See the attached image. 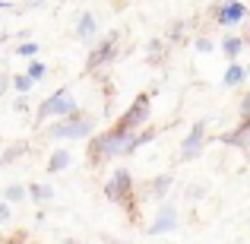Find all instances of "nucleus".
Wrapping results in <instances>:
<instances>
[{
    "mask_svg": "<svg viewBox=\"0 0 250 244\" xmlns=\"http://www.w3.org/2000/svg\"><path fill=\"white\" fill-rule=\"evenodd\" d=\"M244 80V70L238 67V64H234V67H228V73H225V83L228 86H234V83H241Z\"/></svg>",
    "mask_w": 250,
    "mask_h": 244,
    "instance_id": "12",
    "label": "nucleus"
},
{
    "mask_svg": "<svg viewBox=\"0 0 250 244\" xmlns=\"http://www.w3.org/2000/svg\"><path fill=\"white\" fill-rule=\"evenodd\" d=\"M203 136H206V124L196 121V124H193V130H190V136H187V143H184V149H181V159H196Z\"/></svg>",
    "mask_w": 250,
    "mask_h": 244,
    "instance_id": "4",
    "label": "nucleus"
},
{
    "mask_svg": "<svg viewBox=\"0 0 250 244\" xmlns=\"http://www.w3.org/2000/svg\"><path fill=\"white\" fill-rule=\"evenodd\" d=\"M19 153H25V146H10V149H6V153H3V162H6V165H10V162H13V159H16V155H19Z\"/></svg>",
    "mask_w": 250,
    "mask_h": 244,
    "instance_id": "16",
    "label": "nucleus"
},
{
    "mask_svg": "<svg viewBox=\"0 0 250 244\" xmlns=\"http://www.w3.org/2000/svg\"><path fill=\"white\" fill-rule=\"evenodd\" d=\"M241 16H244V6H241V3H228L225 6V10H222L219 13V19H222V22H225V25H231V22H238V19Z\"/></svg>",
    "mask_w": 250,
    "mask_h": 244,
    "instance_id": "8",
    "label": "nucleus"
},
{
    "mask_svg": "<svg viewBox=\"0 0 250 244\" xmlns=\"http://www.w3.org/2000/svg\"><path fill=\"white\" fill-rule=\"evenodd\" d=\"M149 57H155V61L162 57V44H159V42H155V44H149Z\"/></svg>",
    "mask_w": 250,
    "mask_h": 244,
    "instance_id": "20",
    "label": "nucleus"
},
{
    "mask_svg": "<svg viewBox=\"0 0 250 244\" xmlns=\"http://www.w3.org/2000/svg\"><path fill=\"white\" fill-rule=\"evenodd\" d=\"M196 48H200V51H209V48H212V42H209V38H200V42H196Z\"/></svg>",
    "mask_w": 250,
    "mask_h": 244,
    "instance_id": "21",
    "label": "nucleus"
},
{
    "mask_svg": "<svg viewBox=\"0 0 250 244\" xmlns=\"http://www.w3.org/2000/svg\"><path fill=\"white\" fill-rule=\"evenodd\" d=\"M32 197H35V200H51V187H44V184H32Z\"/></svg>",
    "mask_w": 250,
    "mask_h": 244,
    "instance_id": "13",
    "label": "nucleus"
},
{
    "mask_svg": "<svg viewBox=\"0 0 250 244\" xmlns=\"http://www.w3.org/2000/svg\"><path fill=\"white\" fill-rule=\"evenodd\" d=\"M127 194H130V171L117 168L114 177H111V184H108V197H111V200H124Z\"/></svg>",
    "mask_w": 250,
    "mask_h": 244,
    "instance_id": "5",
    "label": "nucleus"
},
{
    "mask_svg": "<svg viewBox=\"0 0 250 244\" xmlns=\"http://www.w3.org/2000/svg\"><path fill=\"white\" fill-rule=\"evenodd\" d=\"M111 51H114V38H108V42H104L98 51H92V57H89V70H95V67H102V64H108Z\"/></svg>",
    "mask_w": 250,
    "mask_h": 244,
    "instance_id": "7",
    "label": "nucleus"
},
{
    "mask_svg": "<svg viewBox=\"0 0 250 244\" xmlns=\"http://www.w3.org/2000/svg\"><path fill=\"white\" fill-rule=\"evenodd\" d=\"M92 32H95V19H92V16H83V22H80V38H92Z\"/></svg>",
    "mask_w": 250,
    "mask_h": 244,
    "instance_id": "11",
    "label": "nucleus"
},
{
    "mask_svg": "<svg viewBox=\"0 0 250 244\" xmlns=\"http://www.w3.org/2000/svg\"><path fill=\"white\" fill-rule=\"evenodd\" d=\"M13 86H16L19 92H29V89H32V76H16V80H13Z\"/></svg>",
    "mask_w": 250,
    "mask_h": 244,
    "instance_id": "15",
    "label": "nucleus"
},
{
    "mask_svg": "<svg viewBox=\"0 0 250 244\" xmlns=\"http://www.w3.org/2000/svg\"><path fill=\"white\" fill-rule=\"evenodd\" d=\"M42 73H44V67H42V64H32V67H29V76H32V80H38Z\"/></svg>",
    "mask_w": 250,
    "mask_h": 244,
    "instance_id": "19",
    "label": "nucleus"
},
{
    "mask_svg": "<svg viewBox=\"0 0 250 244\" xmlns=\"http://www.w3.org/2000/svg\"><path fill=\"white\" fill-rule=\"evenodd\" d=\"M244 121H247V124H250V95H247V98H244Z\"/></svg>",
    "mask_w": 250,
    "mask_h": 244,
    "instance_id": "22",
    "label": "nucleus"
},
{
    "mask_svg": "<svg viewBox=\"0 0 250 244\" xmlns=\"http://www.w3.org/2000/svg\"><path fill=\"white\" fill-rule=\"evenodd\" d=\"M67 162H70V155L61 149V153H54V155H51V162H48V171H61V168H67Z\"/></svg>",
    "mask_w": 250,
    "mask_h": 244,
    "instance_id": "10",
    "label": "nucleus"
},
{
    "mask_svg": "<svg viewBox=\"0 0 250 244\" xmlns=\"http://www.w3.org/2000/svg\"><path fill=\"white\" fill-rule=\"evenodd\" d=\"M48 114H76L73 92H70V89H57L54 95L42 105V117H48Z\"/></svg>",
    "mask_w": 250,
    "mask_h": 244,
    "instance_id": "1",
    "label": "nucleus"
},
{
    "mask_svg": "<svg viewBox=\"0 0 250 244\" xmlns=\"http://www.w3.org/2000/svg\"><path fill=\"white\" fill-rule=\"evenodd\" d=\"M146 114H149V98H146V95H136L133 108H130L127 114L121 117V124H117V127H121V130H133L136 124H143V121H146Z\"/></svg>",
    "mask_w": 250,
    "mask_h": 244,
    "instance_id": "3",
    "label": "nucleus"
},
{
    "mask_svg": "<svg viewBox=\"0 0 250 244\" xmlns=\"http://www.w3.org/2000/svg\"><path fill=\"white\" fill-rule=\"evenodd\" d=\"M241 44H244L241 38H228V42H225V54H228V57H234V54L241 51Z\"/></svg>",
    "mask_w": 250,
    "mask_h": 244,
    "instance_id": "14",
    "label": "nucleus"
},
{
    "mask_svg": "<svg viewBox=\"0 0 250 244\" xmlns=\"http://www.w3.org/2000/svg\"><path fill=\"white\" fill-rule=\"evenodd\" d=\"M35 51H38L35 44H32V42H25L22 48H19V54H22V57H32V54H35Z\"/></svg>",
    "mask_w": 250,
    "mask_h": 244,
    "instance_id": "18",
    "label": "nucleus"
},
{
    "mask_svg": "<svg viewBox=\"0 0 250 244\" xmlns=\"http://www.w3.org/2000/svg\"><path fill=\"white\" fill-rule=\"evenodd\" d=\"M168 187H171V177L162 175V177H155V184H152V190H149V194H152L155 200H162V197L168 194Z\"/></svg>",
    "mask_w": 250,
    "mask_h": 244,
    "instance_id": "9",
    "label": "nucleus"
},
{
    "mask_svg": "<svg viewBox=\"0 0 250 244\" xmlns=\"http://www.w3.org/2000/svg\"><path fill=\"white\" fill-rule=\"evenodd\" d=\"M63 244H80V241H63Z\"/></svg>",
    "mask_w": 250,
    "mask_h": 244,
    "instance_id": "23",
    "label": "nucleus"
},
{
    "mask_svg": "<svg viewBox=\"0 0 250 244\" xmlns=\"http://www.w3.org/2000/svg\"><path fill=\"white\" fill-rule=\"evenodd\" d=\"M89 133H92V121L89 117H76V114H70V121L51 127V136H57V140H63V136H89Z\"/></svg>",
    "mask_w": 250,
    "mask_h": 244,
    "instance_id": "2",
    "label": "nucleus"
},
{
    "mask_svg": "<svg viewBox=\"0 0 250 244\" xmlns=\"http://www.w3.org/2000/svg\"><path fill=\"white\" fill-rule=\"evenodd\" d=\"M6 200H22V187H6Z\"/></svg>",
    "mask_w": 250,
    "mask_h": 244,
    "instance_id": "17",
    "label": "nucleus"
},
{
    "mask_svg": "<svg viewBox=\"0 0 250 244\" xmlns=\"http://www.w3.org/2000/svg\"><path fill=\"white\" fill-rule=\"evenodd\" d=\"M174 222H177V213L171 206H165L159 213V219L152 222V228H149V232H152V235H162V232H168V228H174Z\"/></svg>",
    "mask_w": 250,
    "mask_h": 244,
    "instance_id": "6",
    "label": "nucleus"
}]
</instances>
